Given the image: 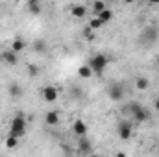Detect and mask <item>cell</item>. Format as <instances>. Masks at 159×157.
<instances>
[{
    "mask_svg": "<svg viewBox=\"0 0 159 157\" xmlns=\"http://www.w3.org/2000/svg\"><path fill=\"white\" fill-rule=\"evenodd\" d=\"M26 128H28V120L24 118L22 113H17L15 117L11 118V124H9V131H7V135H9V137H15V139L20 141V137L26 135Z\"/></svg>",
    "mask_w": 159,
    "mask_h": 157,
    "instance_id": "cell-1",
    "label": "cell"
},
{
    "mask_svg": "<svg viewBox=\"0 0 159 157\" xmlns=\"http://www.w3.org/2000/svg\"><path fill=\"white\" fill-rule=\"evenodd\" d=\"M87 65H89V69L93 70L94 76H104V70H106L107 65H109V57H107L106 54H94V56L89 57Z\"/></svg>",
    "mask_w": 159,
    "mask_h": 157,
    "instance_id": "cell-2",
    "label": "cell"
},
{
    "mask_svg": "<svg viewBox=\"0 0 159 157\" xmlns=\"http://www.w3.org/2000/svg\"><path fill=\"white\" fill-rule=\"evenodd\" d=\"M126 111L131 115V118L135 122H148L150 120V111L144 105H141L139 102H129L128 107H126Z\"/></svg>",
    "mask_w": 159,
    "mask_h": 157,
    "instance_id": "cell-3",
    "label": "cell"
},
{
    "mask_svg": "<svg viewBox=\"0 0 159 157\" xmlns=\"http://www.w3.org/2000/svg\"><path fill=\"white\" fill-rule=\"evenodd\" d=\"M157 39H159V28L157 26H146V28H143V32H141L137 43H141L139 46L148 48V46H152Z\"/></svg>",
    "mask_w": 159,
    "mask_h": 157,
    "instance_id": "cell-4",
    "label": "cell"
},
{
    "mask_svg": "<svg viewBox=\"0 0 159 157\" xmlns=\"http://www.w3.org/2000/svg\"><path fill=\"white\" fill-rule=\"evenodd\" d=\"M106 94H107V98H109L111 102H122L124 96H126V87H124L120 81H113V83L107 85Z\"/></svg>",
    "mask_w": 159,
    "mask_h": 157,
    "instance_id": "cell-5",
    "label": "cell"
},
{
    "mask_svg": "<svg viewBox=\"0 0 159 157\" xmlns=\"http://www.w3.org/2000/svg\"><path fill=\"white\" fill-rule=\"evenodd\" d=\"M117 133H119V139L122 141H128L133 133V128H131V122L129 120H120L117 124Z\"/></svg>",
    "mask_w": 159,
    "mask_h": 157,
    "instance_id": "cell-6",
    "label": "cell"
},
{
    "mask_svg": "<svg viewBox=\"0 0 159 157\" xmlns=\"http://www.w3.org/2000/svg\"><path fill=\"white\" fill-rule=\"evenodd\" d=\"M57 96H59L57 87H54V85H46V87H43V100H44V102L54 104V102L57 100Z\"/></svg>",
    "mask_w": 159,
    "mask_h": 157,
    "instance_id": "cell-7",
    "label": "cell"
},
{
    "mask_svg": "<svg viewBox=\"0 0 159 157\" xmlns=\"http://www.w3.org/2000/svg\"><path fill=\"white\" fill-rule=\"evenodd\" d=\"M0 61H4L6 65H11V67H13V65H17V63H19V54H17V52H13V50L9 48V50H6V52H2V54H0Z\"/></svg>",
    "mask_w": 159,
    "mask_h": 157,
    "instance_id": "cell-8",
    "label": "cell"
},
{
    "mask_svg": "<svg viewBox=\"0 0 159 157\" xmlns=\"http://www.w3.org/2000/svg\"><path fill=\"white\" fill-rule=\"evenodd\" d=\"M78 154H93V142H91V139H87V137H80L78 139Z\"/></svg>",
    "mask_w": 159,
    "mask_h": 157,
    "instance_id": "cell-9",
    "label": "cell"
},
{
    "mask_svg": "<svg viewBox=\"0 0 159 157\" xmlns=\"http://www.w3.org/2000/svg\"><path fill=\"white\" fill-rule=\"evenodd\" d=\"M72 133L76 135V137H87V124L81 120V118H78L74 124H72Z\"/></svg>",
    "mask_w": 159,
    "mask_h": 157,
    "instance_id": "cell-10",
    "label": "cell"
},
{
    "mask_svg": "<svg viewBox=\"0 0 159 157\" xmlns=\"http://www.w3.org/2000/svg\"><path fill=\"white\" fill-rule=\"evenodd\" d=\"M26 9H28L32 15H39L41 9H43V4H41L39 0H28V2H26Z\"/></svg>",
    "mask_w": 159,
    "mask_h": 157,
    "instance_id": "cell-11",
    "label": "cell"
},
{
    "mask_svg": "<svg viewBox=\"0 0 159 157\" xmlns=\"http://www.w3.org/2000/svg\"><path fill=\"white\" fill-rule=\"evenodd\" d=\"M70 13H72V17L81 19V17H85V15H87V7H85L83 4H74V6L70 7Z\"/></svg>",
    "mask_w": 159,
    "mask_h": 157,
    "instance_id": "cell-12",
    "label": "cell"
},
{
    "mask_svg": "<svg viewBox=\"0 0 159 157\" xmlns=\"http://www.w3.org/2000/svg\"><path fill=\"white\" fill-rule=\"evenodd\" d=\"M7 92H9V96H13V98H20V96H22V87H20L17 81H13V83H9Z\"/></svg>",
    "mask_w": 159,
    "mask_h": 157,
    "instance_id": "cell-13",
    "label": "cell"
},
{
    "mask_svg": "<svg viewBox=\"0 0 159 157\" xmlns=\"http://www.w3.org/2000/svg\"><path fill=\"white\" fill-rule=\"evenodd\" d=\"M44 122H46V126H56L59 122V111H48L44 115Z\"/></svg>",
    "mask_w": 159,
    "mask_h": 157,
    "instance_id": "cell-14",
    "label": "cell"
},
{
    "mask_svg": "<svg viewBox=\"0 0 159 157\" xmlns=\"http://www.w3.org/2000/svg\"><path fill=\"white\" fill-rule=\"evenodd\" d=\"M32 48H34V52H35V54H44V52L48 50L46 41H44V39H35V41H34V44H32Z\"/></svg>",
    "mask_w": 159,
    "mask_h": 157,
    "instance_id": "cell-15",
    "label": "cell"
},
{
    "mask_svg": "<svg viewBox=\"0 0 159 157\" xmlns=\"http://www.w3.org/2000/svg\"><path fill=\"white\" fill-rule=\"evenodd\" d=\"M135 89H139V91H148V89H150V79L144 78V76H139V78L135 79Z\"/></svg>",
    "mask_w": 159,
    "mask_h": 157,
    "instance_id": "cell-16",
    "label": "cell"
},
{
    "mask_svg": "<svg viewBox=\"0 0 159 157\" xmlns=\"http://www.w3.org/2000/svg\"><path fill=\"white\" fill-rule=\"evenodd\" d=\"M26 48V43H24V39H20V37H17V39H13V43H11V50L13 52H22Z\"/></svg>",
    "mask_w": 159,
    "mask_h": 157,
    "instance_id": "cell-17",
    "label": "cell"
},
{
    "mask_svg": "<svg viewBox=\"0 0 159 157\" xmlns=\"http://www.w3.org/2000/svg\"><path fill=\"white\" fill-rule=\"evenodd\" d=\"M78 76L81 79H89L91 76H93V70L89 69V65H81V67L78 69Z\"/></svg>",
    "mask_w": 159,
    "mask_h": 157,
    "instance_id": "cell-18",
    "label": "cell"
},
{
    "mask_svg": "<svg viewBox=\"0 0 159 157\" xmlns=\"http://www.w3.org/2000/svg\"><path fill=\"white\" fill-rule=\"evenodd\" d=\"M96 17H98V19H100V20H102V22H104V24H106V22H109V20H111V19H113V11H111V9H109V7H107V9H104V11H102V13H98V15H96Z\"/></svg>",
    "mask_w": 159,
    "mask_h": 157,
    "instance_id": "cell-19",
    "label": "cell"
},
{
    "mask_svg": "<svg viewBox=\"0 0 159 157\" xmlns=\"http://www.w3.org/2000/svg\"><path fill=\"white\" fill-rule=\"evenodd\" d=\"M102 26H104V22H102V20L98 19V17H93V19L89 20V28H91L93 32H96V30H100Z\"/></svg>",
    "mask_w": 159,
    "mask_h": 157,
    "instance_id": "cell-20",
    "label": "cell"
},
{
    "mask_svg": "<svg viewBox=\"0 0 159 157\" xmlns=\"http://www.w3.org/2000/svg\"><path fill=\"white\" fill-rule=\"evenodd\" d=\"M104 9H107V6H106V4H104L102 0H96V2L93 4V11H94V17H96L98 13H102Z\"/></svg>",
    "mask_w": 159,
    "mask_h": 157,
    "instance_id": "cell-21",
    "label": "cell"
},
{
    "mask_svg": "<svg viewBox=\"0 0 159 157\" xmlns=\"http://www.w3.org/2000/svg\"><path fill=\"white\" fill-rule=\"evenodd\" d=\"M17 146H19V139L7 135V137H6V148H7V150H15Z\"/></svg>",
    "mask_w": 159,
    "mask_h": 157,
    "instance_id": "cell-22",
    "label": "cell"
},
{
    "mask_svg": "<svg viewBox=\"0 0 159 157\" xmlns=\"http://www.w3.org/2000/svg\"><path fill=\"white\" fill-rule=\"evenodd\" d=\"M83 37H85L87 41H94L96 34H94V32H93V30H91L89 26H85V28H83Z\"/></svg>",
    "mask_w": 159,
    "mask_h": 157,
    "instance_id": "cell-23",
    "label": "cell"
},
{
    "mask_svg": "<svg viewBox=\"0 0 159 157\" xmlns=\"http://www.w3.org/2000/svg\"><path fill=\"white\" fill-rule=\"evenodd\" d=\"M37 74H39V67L34 65V63H30V65H28V76H30V78H35Z\"/></svg>",
    "mask_w": 159,
    "mask_h": 157,
    "instance_id": "cell-24",
    "label": "cell"
},
{
    "mask_svg": "<svg viewBox=\"0 0 159 157\" xmlns=\"http://www.w3.org/2000/svg\"><path fill=\"white\" fill-rule=\"evenodd\" d=\"M115 157H128V155H126L124 152H117V154H115Z\"/></svg>",
    "mask_w": 159,
    "mask_h": 157,
    "instance_id": "cell-25",
    "label": "cell"
},
{
    "mask_svg": "<svg viewBox=\"0 0 159 157\" xmlns=\"http://www.w3.org/2000/svg\"><path fill=\"white\" fill-rule=\"evenodd\" d=\"M154 107L157 109V113H159V98H157V100H156V102H154Z\"/></svg>",
    "mask_w": 159,
    "mask_h": 157,
    "instance_id": "cell-26",
    "label": "cell"
},
{
    "mask_svg": "<svg viewBox=\"0 0 159 157\" xmlns=\"http://www.w3.org/2000/svg\"><path fill=\"white\" fill-rule=\"evenodd\" d=\"M89 157H102V155H98V154H91Z\"/></svg>",
    "mask_w": 159,
    "mask_h": 157,
    "instance_id": "cell-27",
    "label": "cell"
},
{
    "mask_svg": "<svg viewBox=\"0 0 159 157\" xmlns=\"http://www.w3.org/2000/svg\"><path fill=\"white\" fill-rule=\"evenodd\" d=\"M157 67H159V57H157Z\"/></svg>",
    "mask_w": 159,
    "mask_h": 157,
    "instance_id": "cell-28",
    "label": "cell"
}]
</instances>
